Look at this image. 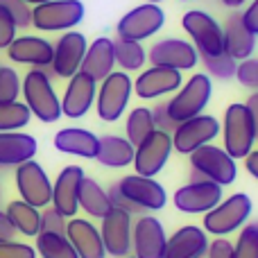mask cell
<instances>
[{
  "instance_id": "cell-52",
  "label": "cell",
  "mask_w": 258,
  "mask_h": 258,
  "mask_svg": "<svg viewBox=\"0 0 258 258\" xmlns=\"http://www.w3.org/2000/svg\"><path fill=\"white\" fill-rule=\"evenodd\" d=\"M147 3H152V5H159V3H163V0H147Z\"/></svg>"
},
{
  "instance_id": "cell-8",
  "label": "cell",
  "mask_w": 258,
  "mask_h": 258,
  "mask_svg": "<svg viewBox=\"0 0 258 258\" xmlns=\"http://www.w3.org/2000/svg\"><path fill=\"white\" fill-rule=\"evenodd\" d=\"M134 93V82L129 73L113 71L107 80L100 82L98 95H95V109L98 118L104 122H116L129 107V98Z\"/></svg>"
},
{
  "instance_id": "cell-7",
  "label": "cell",
  "mask_w": 258,
  "mask_h": 258,
  "mask_svg": "<svg viewBox=\"0 0 258 258\" xmlns=\"http://www.w3.org/2000/svg\"><path fill=\"white\" fill-rule=\"evenodd\" d=\"M116 188L120 192L122 200H127L129 213L143 215V213H154L161 211L168 204V192L156 179L141 177V174H127V177L118 179Z\"/></svg>"
},
{
  "instance_id": "cell-31",
  "label": "cell",
  "mask_w": 258,
  "mask_h": 258,
  "mask_svg": "<svg viewBox=\"0 0 258 258\" xmlns=\"http://www.w3.org/2000/svg\"><path fill=\"white\" fill-rule=\"evenodd\" d=\"M5 213H7L9 222L14 224L16 233H21V236L36 238L41 233V211L34 209L32 204L23 200H14L7 204Z\"/></svg>"
},
{
  "instance_id": "cell-29",
  "label": "cell",
  "mask_w": 258,
  "mask_h": 258,
  "mask_svg": "<svg viewBox=\"0 0 258 258\" xmlns=\"http://www.w3.org/2000/svg\"><path fill=\"white\" fill-rule=\"evenodd\" d=\"M95 161L104 168H127L134 163V145L118 134L100 136V150Z\"/></svg>"
},
{
  "instance_id": "cell-53",
  "label": "cell",
  "mask_w": 258,
  "mask_h": 258,
  "mask_svg": "<svg viewBox=\"0 0 258 258\" xmlns=\"http://www.w3.org/2000/svg\"><path fill=\"white\" fill-rule=\"evenodd\" d=\"M125 258H136V256H134V254H129V256H125Z\"/></svg>"
},
{
  "instance_id": "cell-41",
  "label": "cell",
  "mask_w": 258,
  "mask_h": 258,
  "mask_svg": "<svg viewBox=\"0 0 258 258\" xmlns=\"http://www.w3.org/2000/svg\"><path fill=\"white\" fill-rule=\"evenodd\" d=\"M3 7H7V12L14 16L16 27H30L32 25V7L23 0H0Z\"/></svg>"
},
{
  "instance_id": "cell-3",
  "label": "cell",
  "mask_w": 258,
  "mask_h": 258,
  "mask_svg": "<svg viewBox=\"0 0 258 258\" xmlns=\"http://www.w3.org/2000/svg\"><path fill=\"white\" fill-rule=\"evenodd\" d=\"M181 27L200 57H220L227 52L222 25L204 9H188L181 16Z\"/></svg>"
},
{
  "instance_id": "cell-5",
  "label": "cell",
  "mask_w": 258,
  "mask_h": 258,
  "mask_svg": "<svg viewBox=\"0 0 258 258\" xmlns=\"http://www.w3.org/2000/svg\"><path fill=\"white\" fill-rule=\"evenodd\" d=\"M251 209L254 206H251V200L247 192H233V195L224 197L215 209L204 213L202 229L215 238H227L229 233L245 227L251 215Z\"/></svg>"
},
{
  "instance_id": "cell-49",
  "label": "cell",
  "mask_w": 258,
  "mask_h": 258,
  "mask_svg": "<svg viewBox=\"0 0 258 258\" xmlns=\"http://www.w3.org/2000/svg\"><path fill=\"white\" fill-rule=\"evenodd\" d=\"M245 170L258 181V150H251L249 156L245 159Z\"/></svg>"
},
{
  "instance_id": "cell-24",
  "label": "cell",
  "mask_w": 258,
  "mask_h": 258,
  "mask_svg": "<svg viewBox=\"0 0 258 258\" xmlns=\"http://www.w3.org/2000/svg\"><path fill=\"white\" fill-rule=\"evenodd\" d=\"M54 45L43 36H16L7 48V57L14 63H27L32 68L52 66Z\"/></svg>"
},
{
  "instance_id": "cell-9",
  "label": "cell",
  "mask_w": 258,
  "mask_h": 258,
  "mask_svg": "<svg viewBox=\"0 0 258 258\" xmlns=\"http://www.w3.org/2000/svg\"><path fill=\"white\" fill-rule=\"evenodd\" d=\"M82 0H50L32 7V25L41 32H71L84 21Z\"/></svg>"
},
{
  "instance_id": "cell-27",
  "label": "cell",
  "mask_w": 258,
  "mask_h": 258,
  "mask_svg": "<svg viewBox=\"0 0 258 258\" xmlns=\"http://www.w3.org/2000/svg\"><path fill=\"white\" fill-rule=\"evenodd\" d=\"M224 30V43H227V52L231 54L236 61H245V59L254 57L256 50V36L242 23V12H231L222 25Z\"/></svg>"
},
{
  "instance_id": "cell-32",
  "label": "cell",
  "mask_w": 258,
  "mask_h": 258,
  "mask_svg": "<svg viewBox=\"0 0 258 258\" xmlns=\"http://www.w3.org/2000/svg\"><path fill=\"white\" fill-rule=\"evenodd\" d=\"M113 50H116V66L122 73L143 71L147 63V50L138 41H125L116 39L113 41Z\"/></svg>"
},
{
  "instance_id": "cell-2",
  "label": "cell",
  "mask_w": 258,
  "mask_h": 258,
  "mask_svg": "<svg viewBox=\"0 0 258 258\" xmlns=\"http://www.w3.org/2000/svg\"><path fill=\"white\" fill-rule=\"evenodd\" d=\"M21 93L25 98V107L36 120L50 125L61 118V100L52 86V77H48L41 68L27 71Z\"/></svg>"
},
{
  "instance_id": "cell-37",
  "label": "cell",
  "mask_w": 258,
  "mask_h": 258,
  "mask_svg": "<svg viewBox=\"0 0 258 258\" xmlns=\"http://www.w3.org/2000/svg\"><path fill=\"white\" fill-rule=\"evenodd\" d=\"M231 258H258V222H249L240 229Z\"/></svg>"
},
{
  "instance_id": "cell-19",
  "label": "cell",
  "mask_w": 258,
  "mask_h": 258,
  "mask_svg": "<svg viewBox=\"0 0 258 258\" xmlns=\"http://www.w3.org/2000/svg\"><path fill=\"white\" fill-rule=\"evenodd\" d=\"M183 84V75L172 68L150 66L143 68L134 80V93L141 100H159L165 95H174Z\"/></svg>"
},
{
  "instance_id": "cell-51",
  "label": "cell",
  "mask_w": 258,
  "mask_h": 258,
  "mask_svg": "<svg viewBox=\"0 0 258 258\" xmlns=\"http://www.w3.org/2000/svg\"><path fill=\"white\" fill-rule=\"evenodd\" d=\"M23 3H27L30 7H36V5H43V3H50V0H23Z\"/></svg>"
},
{
  "instance_id": "cell-54",
  "label": "cell",
  "mask_w": 258,
  "mask_h": 258,
  "mask_svg": "<svg viewBox=\"0 0 258 258\" xmlns=\"http://www.w3.org/2000/svg\"><path fill=\"white\" fill-rule=\"evenodd\" d=\"M181 3H188V0H181Z\"/></svg>"
},
{
  "instance_id": "cell-46",
  "label": "cell",
  "mask_w": 258,
  "mask_h": 258,
  "mask_svg": "<svg viewBox=\"0 0 258 258\" xmlns=\"http://www.w3.org/2000/svg\"><path fill=\"white\" fill-rule=\"evenodd\" d=\"M242 23L254 36H258V0H251L242 12Z\"/></svg>"
},
{
  "instance_id": "cell-21",
  "label": "cell",
  "mask_w": 258,
  "mask_h": 258,
  "mask_svg": "<svg viewBox=\"0 0 258 258\" xmlns=\"http://www.w3.org/2000/svg\"><path fill=\"white\" fill-rule=\"evenodd\" d=\"M86 174L80 165H66L52 183V209L66 220L75 218L80 211V183Z\"/></svg>"
},
{
  "instance_id": "cell-38",
  "label": "cell",
  "mask_w": 258,
  "mask_h": 258,
  "mask_svg": "<svg viewBox=\"0 0 258 258\" xmlns=\"http://www.w3.org/2000/svg\"><path fill=\"white\" fill-rule=\"evenodd\" d=\"M23 91L18 73L9 66H0V102H16Z\"/></svg>"
},
{
  "instance_id": "cell-10",
  "label": "cell",
  "mask_w": 258,
  "mask_h": 258,
  "mask_svg": "<svg viewBox=\"0 0 258 258\" xmlns=\"http://www.w3.org/2000/svg\"><path fill=\"white\" fill-rule=\"evenodd\" d=\"M222 132V125L215 116H209V113H202V116H195L190 120L179 122L177 129L172 132V147L179 154L190 156L195 150L213 143L215 138Z\"/></svg>"
},
{
  "instance_id": "cell-35",
  "label": "cell",
  "mask_w": 258,
  "mask_h": 258,
  "mask_svg": "<svg viewBox=\"0 0 258 258\" xmlns=\"http://www.w3.org/2000/svg\"><path fill=\"white\" fill-rule=\"evenodd\" d=\"M32 113L23 102H0V132H21Z\"/></svg>"
},
{
  "instance_id": "cell-34",
  "label": "cell",
  "mask_w": 258,
  "mask_h": 258,
  "mask_svg": "<svg viewBox=\"0 0 258 258\" xmlns=\"http://www.w3.org/2000/svg\"><path fill=\"white\" fill-rule=\"evenodd\" d=\"M36 254L41 258H80L73 249L71 240L61 233H45L41 231L36 236Z\"/></svg>"
},
{
  "instance_id": "cell-11",
  "label": "cell",
  "mask_w": 258,
  "mask_h": 258,
  "mask_svg": "<svg viewBox=\"0 0 258 258\" xmlns=\"http://www.w3.org/2000/svg\"><path fill=\"white\" fill-rule=\"evenodd\" d=\"M172 152H174L172 134L154 129L145 141L134 147V163L132 165H134V170H136V174L154 179L156 174L165 168V163L170 161Z\"/></svg>"
},
{
  "instance_id": "cell-4",
  "label": "cell",
  "mask_w": 258,
  "mask_h": 258,
  "mask_svg": "<svg viewBox=\"0 0 258 258\" xmlns=\"http://www.w3.org/2000/svg\"><path fill=\"white\" fill-rule=\"evenodd\" d=\"M211 95H213V82L206 73H195L188 77V82H183L181 89L170 98L168 104V113L172 116V120L183 122L190 120L195 116H202L204 109L209 107Z\"/></svg>"
},
{
  "instance_id": "cell-20",
  "label": "cell",
  "mask_w": 258,
  "mask_h": 258,
  "mask_svg": "<svg viewBox=\"0 0 258 258\" xmlns=\"http://www.w3.org/2000/svg\"><path fill=\"white\" fill-rule=\"evenodd\" d=\"M98 95V82L89 77L86 73H77L68 80V86L61 98V116L71 120H80L91 111Z\"/></svg>"
},
{
  "instance_id": "cell-13",
  "label": "cell",
  "mask_w": 258,
  "mask_h": 258,
  "mask_svg": "<svg viewBox=\"0 0 258 258\" xmlns=\"http://www.w3.org/2000/svg\"><path fill=\"white\" fill-rule=\"evenodd\" d=\"M147 61L152 66L172 68V71L181 73V71H192L200 63V52L195 50V45L190 41L168 36V39L152 43V48L147 50Z\"/></svg>"
},
{
  "instance_id": "cell-1",
  "label": "cell",
  "mask_w": 258,
  "mask_h": 258,
  "mask_svg": "<svg viewBox=\"0 0 258 258\" xmlns=\"http://www.w3.org/2000/svg\"><path fill=\"white\" fill-rule=\"evenodd\" d=\"M190 181H213L218 186H231L238 177L236 159L224 147L213 143L195 150L190 156Z\"/></svg>"
},
{
  "instance_id": "cell-47",
  "label": "cell",
  "mask_w": 258,
  "mask_h": 258,
  "mask_svg": "<svg viewBox=\"0 0 258 258\" xmlns=\"http://www.w3.org/2000/svg\"><path fill=\"white\" fill-rule=\"evenodd\" d=\"M3 240H16V229H14V224L9 222L7 213L0 211V242Z\"/></svg>"
},
{
  "instance_id": "cell-16",
  "label": "cell",
  "mask_w": 258,
  "mask_h": 258,
  "mask_svg": "<svg viewBox=\"0 0 258 258\" xmlns=\"http://www.w3.org/2000/svg\"><path fill=\"white\" fill-rule=\"evenodd\" d=\"M132 227H134V215L125 209L113 206L104 215L102 224H100V236H102L107 256L125 258L132 254Z\"/></svg>"
},
{
  "instance_id": "cell-48",
  "label": "cell",
  "mask_w": 258,
  "mask_h": 258,
  "mask_svg": "<svg viewBox=\"0 0 258 258\" xmlns=\"http://www.w3.org/2000/svg\"><path fill=\"white\" fill-rule=\"evenodd\" d=\"M245 107L249 109V116L254 120V127H256V138H258V91H251L249 98H247Z\"/></svg>"
},
{
  "instance_id": "cell-39",
  "label": "cell",
  "mask_w": 258,
  "mask_h": 258,
  "mask_svg": "<svg viewBox=\"0 0 258 258\" xmlns=\"http://www.w3.org/2000/svg\"><path fill=\"white\" fill-rule=\"evenodd\" d=\"M236 80L240 82L245 89L258 91V59L256 57H249V59H245V61H238Z\"/></svg>"
},
{
  "instance_id": "cell-30",
  "label": "cell",
  "mask_w": 258,
  "mask_h": 258,
  "mask_svg": "<svg viewBox=\"0 0 258 258\" xmlns=\"http://www.w3.org/2000/svg\"><path fill=\"white\" fill-rule=\"evenodd\" d=\"M80 209L89 218H95V220H102L113 209L109 192L93 177H84L80 183Z\"/></svg>"
},
{
  "instance_id": "cell-50",
  "label": "cell",
  "mask_w": 258,
  "mask_h": 258,
  "mask_svg": "<svg viewBox=\"0 0 258 258\" xmlns=\"http://www.w3.org/2000/svg\"><path fill=\"white\" fill-rule=\"evenodd\" d=\"M220 3H222L224 7H229V9H233V12H236V9H240L242 5L247 3V0H220Z\"/></svg>"
},
{
  "instance_id": "cell-6",
  "label": "cell",
  "mask_w": 258,
  "mask_h": 258,
  "mask_svg": "<svg viewBox=\"0 0 258 258\" xmlns=\"http://www.w3.org/2000/svg\"><path fill=\"white\" fill-rule=\"evenodd\" d=\"M222 136H224V150L236 161H245L249 152L256 145V127L249 116V109L242 102H233L224 109L222 120Z\"/></svg>"
},
{
  "instance_id": "cell-36",
  "label": "cell",
  "mask_w": 258,
  "mask_h": 258,
  "mask_svg": "<svg viewBox=\"0 0 258 258\" xmlns=\"http://www.w3.org/2000/svg\"><path fill=\"white\" fill-rule=\"evenodd\" d=\"M200 61H202V66H204V71L209 77H215V80H222V82L236 77L238 61L229 52L220 54V57H200Z\"/></svg>"
},
{
  "instance_id": "cell-23",
  "label": "cell",
  "mask_w": 258,
  "mask_h": 258,
  "mask_svg": "<svg viewBox=\"0 0 258 258\" xmlns=\"http://www.w3.org/2000/svg\"><path fill=\"white\" fill-rule=\"evenodd\" d=\"M209 242L211 240L204 229L195 227V224H186L168 238L163 258H206Z\"/></svg>"
},
{
  "instance_id": "cell-12",
  "label": "cell",
  "mask_w": 258,
  "mask_h": 258,
  "mask_svg": "<svg viewBox=\"0 0 258 258\" xmlns=\"http://www.w3.org/2000/svg\"><path fill=\"white\" fill-rule=\"evenodd\" d=\"M163 25H165L163 9H161L159 5L145 3V5H138V7L129 9L125 16L118 21L116 34H118V39L143 43L145 39L154 36Z\"/></svg>"
},
{
  "instance_id": "cell-40",
  "label": "cell",
  "mask_w": 258,
  "mask_h": 258,
  "mask_svg": "<svg viewBox=\"0 0 258 258\" xmlns=\"http://www.w3.org/2000/svg\"><path fill=\"white\" fill-rule=\"evenodd\" d=\"M66 224H68V220L63 218L59 211H54L52 206L45 209V211H41V231L61 233V236H66Z\"/></svg>"
},
{
  "instance_id": "cell-25",
  "label": "cell",
  "mask_w": 258,
  "mask_h": 258,
  "mask_svg": "<svg viewBox=\"0 0 258 258\" xmlns=\"http://www.w3.org/2000/svg\"><path fill=\"white\" fill-rule=\"evenodd\" d=\"M116 71V50H113V39L109 36H100L93 43H89L82 61V73L93 77L95 82L107 80L111 73Z\"/></svg>"
},
{
  "instance_id": "cell-44",
  "label": "cell",
  "mask_w": 258,
  "mask_h": 258,
  "mask_svg": "<svg viewBox=\"0 0 258 258\" xmlns=\"http://www.w3.org/2000/svg\"><path fill=\"white\" fill-rule=\"evenodd\" d=\"M152 118H154V127L159 132H165V134H172L177 129V122L172 120V116L168 113V104L165 102H159L154 109H152Z\"/></svg>"
},
{
  "instance_id": "cell-17",
  "label": "cell",
  "mask_w": 258,
  "mask_h": 258,
  "mask_svg": "<svg viewBox=\"0 0 258 258\" xmlns=\"http://www.w3.org/2000/svg\"><path fill=\"white\" fill-rule=\"evenodd\" d=\"M168 236L159 218L154 215H138L132 227V251L136 258H163Z\"/></svg>"
},
{
  "instance_id": "cell-33",
  "label": "cell",
  "mask_w": 258,
  "mask_h": 258,
  "mask_svg": "<svg viewBox=\"0 0 258 258\" xmlns=\"http://www.w3.org/2000/svg\"><path fill=\"white\" fill-rule=\"evenodd\" d=\"M154 118H152V109L147 107H134L127 113L125 120V138L132 143L134 147L138 143H143L152 132H154Z\"/></svg>"
},
{
  "instance_id": "cell-14",
  "label": "cell",
  "mask_w": 258,
  "mask_h": 258,
  "mask_svg": "<svg viewBox=\"0 0 258 258\" xmlns=\"http://www.w3.org/2000/svg\"><path fill=\"white\" fill-rule=\"evenodd\" d=\"M16 188L23 202L32 204L34 209H48L52 204V181L48 172L34 159L25 161L16 168Z\"/></svg>"
},
{
  "instance_id": "cell-43",
  "label": "cell",
  "mask_w": 258,
  "mask_h": 258,
  "mask_svg": "<svg viewBox=\"0 0 258 258\" xmlns=\"http://www.w3.org/2000/svg\"><path fill=\"white\" fill-rule=\"evenodd\" d=\"M14 39H16V21L7 12V7L0 5V50H7Z\"/></svg>"
},
{
  "instance_id": "cell-26",
  "label": "cell",
  "mask_w": 258,
  "mask_h": 258,
  "mask_svg": "<svg viewBox=\"0 0 258 258\" xmlns=\"http://www.w3.org/2000/svg\"><path fill=\"white\" fill-rule=\"evenodd\" d=\"M39 150L34 136L25 132H0V168H18Z\"/></svg>"
},
{
  "instance_id": "cell-22",
  "label": "cell",
  "mask_w": 258,
  "mask_h": 258,
  "mask_svg": "<svg viewBox=\"0 0 258 258\" xmlns=\"http://www.w3.org/2000/svg\"><path fill=\"white\" fill-rule=\"evenodd\" d=\"M66 238L71 240L73 249L80 258H107L100 229L91 220L84 218H71L66 224Z\"/></svg>"
},
{
  "instance_id": "cell-45",
  "label": "cell",
  "mask_w": 258,
  "mask_h": 258,
  "mask_svg": "<svg viewBox=\"0 0 258 258\" xmlns=\"http://www.w3.org/2000/svg\"><path fill=\"white\" fill-rule=\"evenodd\" d=\"M231 254H233V242L227 240V238H215V240L209 242L206 258H231Z\"/></svg>"
},
{
  "instance_id": "cell-18",
  "label": "cell",
  "mask_w": 258,
  "mask_h": 258,
  "mask_svg": "<svg viewBox=\"0 0 258 258\" xmlns=\"http://www.w3.org/2000/svg\"><path fill=\"white\" fill-rule=\"evenodd\" d=\"M89 41L82 32H63L57 41H54V54H52V71L57 77L71 80L73 75L82 71V61H84Z\"/></svg>"
},
{
  "instance_id": "cell-42",
  "label": "cell",
  "mask_w": 258,
  "mask_h": 258,
  "mask_svg": "<svg viewBox=\"0 0 258 258\" xmlns=\"http://www.w3.org/2000/svg\"><path fill=\"white\" fill-rule=\"evenodd\" d=\"M36 249L32 245L18 240H3L0 242V258H36Z\"/></svg>"
},
{
  "instance_id": "cell-15",
  "label": "cell",
  "mask_w": 258,
  "mask_h": 258,
  "mask_svg": "<svg viewBox=\"0 0 258 258\" xmlns=\"http://www.w3.org/2000/svg\"><path fill=\"white\" fill-rule=\"evenodd\" d=\"M224 200V188L213 181H188L172 195L177 211L188 215H204Z\"/></svg>"
},
{
  "instance_id": "cell-28",
  "label": "cell",
  "mask_w": 258,
  "mask_h": 258,
  "mask_svg": "<svg viewBox=\"0 0 258 258\" xmlns=\"http://www.w3.org/2000/svg\"><path fill=\"white\" fill-rule=\"evenodd\" d=\"M54 147L63 154L82 156V159H95L100 150V136H95L93 132L82 127H66L59 129L54 134Z\"/></svg>"
}]
</instances>
